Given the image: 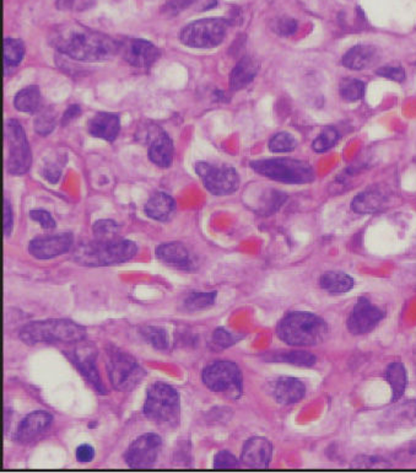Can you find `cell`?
Instances as JSON below:
<instances>
[{
  "mask_svg": "<svg viewBox=\"0 0 416 473\" xmlns=\"http://www.w3.org/2000/svg\"><path fill=\"white\" fill-rule=\"evenodd\" d=\"M143 412L149 421L159 426L178 424L181 417V398L175 387L155 382L147 389Z\"/></svg>",
  "mask_w": 416,
  "mask_h": 473,
  "instance_id": "5b68a950",
  "label": "cell"
},
{
  "mask_svg": "<svg viewBox=\"0 0 416 473\" xmlns=\"http://www.w3.org/2000/svg\"><path fill=\"white\" fill-rule=\"evenodd\" d=\"M14 106L20 112L35 114L41 109V91L36 85L22 88L14 98Z\"/></svg>",
  "mask_w": 416,
  "mask_h": 473,
  "instance_id": "f546056e",
  "label": "cell"
},
{
  "mask_svg": "<svg viewBox=\"0 0 416 473\" xmlns=\"http://www.w3.org/2000/svg\"><path fill=\"white\" fill-rule=\"evenodd\" d=\"M271 362L278 363H287V364L296 365V366H313L317 362V358L313 354L305 352V350H292L285 353H276L269 358Z\"/></svg>",
  "mask_w": 416,
  "mask_h": 473,
  "instance_id": "1f68e13d",
  "label": "cell"
},
{
  "mask_svg": "<svg viewBox=\"0 0 416 473\" xmlns=\"http://www.w3.org/2000/svg\"><path fill=\"white\" fill-rule=\"evenodd\" d=\"M88 130L95 138L115 141L120 134V117L111 112H97L90 118Z\"/></svg>",
  "mask_w": 416,
  "mask_h": 473,
  "instance_id": "44dd1931",
  "label": "cell"
},
{
  "mask_svg": "<svg viewBox=\"0 0 416 473\" xmlns=\"http://www.w3.org/2000/svg\"><path fill=\"white\" fill-rule=\"evenodd\" d=\"M49 41L58 52L81 62L109 61L120 53L122 47V43L112 37L77 22L56 27L51 32Z\"/></svg>",
  "mask_w": 416,
  "mask_h": 473,
  "instance_id": "6da1fadb",
  "label": "cell"
},
{
  "mask_svg": "<svg viewBox=\"0 0 416 473\" xmlns=\"http://www.w3.org/2000/svg\"><path fill=\"white\" fill-rule=\"evenodd\" d=\"M213 342L215 346L220 348H227L236 343V338L234 334L227 332L224 328H218L213 334Z\"/></svg>",
  "mask_w": 416,
  "mask_h": 473,
  "instance_id": "ee69618b",
  "label": "cell"
},
{
  "mask_svg": "<svg viewBox=\"0 0 416 473\" xmlns=\"http://www.w3.org/2000/svg\"><path fill=\"white\" fill-rule=\"evenodd\" d=\"M74 1L75 0H57V8L61 9V10L72 9L74 6Z\"/></svg>",
  "mask_w": 416,
  "mask_h": 473,
  "instance_id": "f907efd6",
  "label": "cell"
},
{
  "mask_svg": "<svg viewBox=\"0 0 416 473\" xmlns=\"http://www.w3.org/2000/svg\"><path fill=\"white\" fill-rule=\"evenodd\" d=\"M157 257L165 265L177 268L191 267V257L187 249L179 242H167L157 249Z\"/></svg>",
  "mask_w": 416,
  "mask_h": 473,
  "instance_id": "d4e9b609",
  "label": "cell"
},
{
  "mask_svg": "<svg viewBox=\"0 0 416 473\" xmlns=\"http://www.w3.org/2000/svg\"><path fill=\"white\" fill-rule=\"evenodd\" d=\"M385 318V312L367 297H360L354 309L349 313L346 327L355 336H362L374 331Z\"/></svg>",
  "mask_w": 416,
  "mask_h": 473,
  "instance_id": "4fadbf2b",
  "label": "cell"
},
{
  "mask_svg": "<svg viewBox=\"0 0 416 473\" xmlns=\"http://www.w3.org/2000/svg\"><path fill=\"white\" fill-rule=\"evenodd\" d=\"M273 458V445L266 437H250L243 445L241 460L248 468H268Z\"/></svg>",
  "mask_w": 416,
  "mask_h": 473,
  "instance_id": "2e32d148",
  "label": "cell"
},
{
  "mask_svg": "<svg viewBox=\"0 0 416 473\" xmlns=\"http://www.w3.org/2000/svg\"><path fill=\"white\" fill-rule=\"evenodd\" d=\"M73 247V235L58 234L42 236L32 240L29 245V252L38 260H49L53 257L67 254Z\"/></svg>",
  "mask_w": 416,
  "mask_h": 473,
  "instance_id": "5bb4252c",
  "label": "cell"
},
{
  "mask_svg": "<svg viewBox=\"0 0 416 473\" xmlns=\"http://www.w3.org/2000/svg\"><path fill=\"white\" fill-rule=\"evenodd\" d=\"M107 371L115 390L128 392L136 389L145 378V371L136 359L117 348L107 352Z\"/></svg>",
  "mask_w": 416,
  "mask_h": 473,
  "instance_id": "ba28073f",
  "label": "cell"
},
{
  "mask_svg": "<svg viewBox=\"0 0 416 473\" xmlns=\"http://www.w3.org/2000/svg\"><path fill=\"white\" fill-rule=\"evenodd\" d=\"M25 57V45L17 38L4 40V72L10 73Z\"/></svg>",
  "mask_w": 416,
  "mask_h": 473,
  "instance_id": "4dcf8cb0",
  "label": "cell"
},
{
  "mask_svg": "<svg viewBox=\"0 0 416 473\" xmlns=\"http://www.w3.org/2000/svg\"><path fill=\"white\" fill-rule=\"evenodd\" d=\"M77 460H78L80 463H89L93 461V458H95V450L94 447L89 445V444H83L77 449Z\"/></svg>",
  "mask_w": 416,
  "mask_h": 473,
  "instance_id": "7dc6e473",
  "label": "cell"
},
{
  "mask_svg": "<svg viewBox=\"0 0 416 473\" xmlns=\"http://www.w3.org/2000/svg\"><path fill=\"white\" fill-rule=\"evenodd\" d=\"M120 52H123V57L130 65L141 69H149L160 57V49L151 42L141 38H133L122 43Z\"/></svg>",
  "mask_w": 416,
  "mask_h": 473,
  "instance_id": "9a60e30c",
  "label": "cell"
},
{
  "mask_svg": "<svg viewBox=\"0 0 416 473\" xmlns=\"http://www.w3.org/2000/svg\"><path fill=\"white\" fill-rule=\"evenodd\" d=\"M138 247L129 240L117 239L109 242L95 241L79 246L74 260L88 267L120 265L131 260L136 255Z\"/></svg>",
  "mask_w": 416,
  "mask_h": 473,
  "instance_id": "277c9868",
  "label": "cell"
},
{
  "mask_svg": "<svg viewBox=\"0 0 416 473\" xmlns=\"http://www.w3.org/2000/svg\"><path fill=\"white\" fill-rule=\"evenodd\" d=\"M80 114H81V109L79 107L78 104H72V106L68 107V109L64 112V116H63L62 118V125H68L72 121L78 118Z\"/></svg>",
  "mask_w": 416,
  "mask_h": 473,
  "instance_id": "681fc988",
  "label": "cell"
},
{
  "mask_svg": "<svg viewBox=\"0 0 416 473\" xmlns=\"http://www.w3.org/2000/svg\"><path fill=\"white\" fill-rule=\"evenodd\" d=\"M20 339L29 346L37 343H78L86 336V329L70 320H43L27 323L21 328Z\"/></svg>",
  "mask_w": 416,
  "mask_h": 473,
  "instance_id": "3957f363",
  "label": "cell"
},
{
  "mask_svg": "<svg viewBox=\"0 0 416 473\" xmlns=\"http://www.w3.org/2000/svg\"><path fill=\"white\" fill-rule=\"evenodd\" d=\"M204 385L218 394L239 397L242 394V373L231 362H215L209 364L202 374Z\"/></svg>",
  "mask_w": 416,
  "mask_h": 473,
  "instance_id": "30bf717a",
  "label": "cell"
},
{
  "mask_svg": "<svg viewBox=\"0 0 416 473\" xmlns=\"http://www.w3.org/2000/svg\"><path fill=\"white\" fill-rule=\"evenodd\" d=\"M377 74L380 77H383L385 79H390L393 82H398L401 83L406 79V70L401 67H383L380 68L377 70Z\"/></svg>",
  "mask_w": 416,
  "mask_h": 473,
  "instance_id": "f6af8a7d",
  "label": "cell"
},
{
  "mask_svg": "<svg viewBox=\"0 0 416 473\" xmlns=\"http://www.w3.org/2000/svg\"><path fill=\"white\" fill-rule=\"evenodd\" d=\"M30 217H31L33 222H37V223L40 224L43 229L52 230L56 228V222H54L52 215L48 213L47 210L33 209V210L30 212Z\"/></svg>",
  "mask_w": 416,
  "mask_h": 473,
  "instance_id": "7bdbcfd3",
  "label": "cell"
},
{
  "mask_svg": "<svg viewBox=\"0 0 416 473\" xmlns=\"http://www.w3.org/2000/svg\"><path fill=\"white\" fill-rule=\"evenodd\" d=\"M120 228L113 220L109 219H101L93 225L95 241L99 242H109L118 239Z\"/></svg>",
  "mask_w": 416,
  "mask_h": 473,
  "instance_id": "d6a6232c",
  "label": "cell"
},
{
  "mask_svg": "<svg viewBox=\"0 0 416 473\" xmlns=\"http://www.w3.org/2000/svg\"><path fill=\"white\" fill-rule=\"evenodd\" d=\"M141 336L154 347V348L166 349L168 347V339L165 329L155 326H145L141 329Z\"/></svg>",
  "mask_w": 416,
  "mask_h": 473,
  "instance_id": "74e56055",
  "label": "cell"
},
{
  "mask_svg": "<svg viewBox=\"0 0 416 473\" xmlns=\"http://www.w3.org/2000/svg\"><path fill=\"white\" fill-rule=\"evenodd\" d=\"M214 467L216 470H226V468L239 467L237 458L229 451H218L214 458Z\"/></svg>",
  "mask_w": 416,
  "mask_h": 473,
  "instance_id": "ab89813d",
  "label": "cell"
},
{
  "mask_svg": "<svg viewBox=\"0 0 416 473\" xmlns=\"http://www.w3.org/2000/svg\"><path fill=\"white\" fill-rule=\"evenodd\" d=\"M297 29H298L297 21L290 17H281L276 21L275 26H274V30L278 35L285 37L292 36L294 33H296Z\"/></svg>",
  "mask_w": 416,
  "mask_h": 473,
  "instance_id": "60d3db41",
  "label": "cell"
},
{
  "mask_svg": "<svg viewBox=\"0 0 416 473\" xmlns=\"http://www.w3.org/2000/svg\"><path fill=\"white\" fill-rule=\"evenodd\" d=\"M6 137L8 141V171L14 176L26 173L31 166V150L27 141L25 130L16 120H8L6 123Z\"/></svg>",
  "mask_w": 416,
  "mask_h": 473,
  "instance_id": "9c48e42d",
  "label": "cell"
},
{
  "mask_svg": "<svg viewBox=\"0 0 416 473\" xmlns=\"http://www.w3.org/2000/svg\"><path fill=\"white\" fill-rule=\"evenodd\" d=\"M72 360L83 378L89 381L90 385L93 386L99 395H104L106 390L99 378V370L96 368V352H94V348L90 346H83L74 349Z\"/></svg>",
  "mask_w": 416,
  "mask_h": 473,
  "instance_id": "e0dca14e",
  "label": "cell"
},
{
  "mask_svg": "<svg viewBox=\"0 0 416 473\" xmlns=\"http://www.w3.org/2000/svg\"><path fill=\"white\" fill-rule=\"evenodd\" d=\"M3 226H4V235L9 236L11 234V230L14 226V214H13V209H11L10 203L8 199L4 201V222H3Z\"/></svg>",
  "mask_w": 416,
  "mask_h": 473,
  "instance_id": "c3c4849f",
  "label": "cell"
},
{
  "mask_svg": "<svg viewBox=\"0 0 416 473\" xmlns=\"http://www.w3.org/2000/svg\"><path fill=\"white\" fill-rule=\"evenodd\" d=\"M53 417L51 413L46 411L32 412L27 414L16 431L15 440L19 442H31L37 435L47 431L52 424Z\"/></svg>",
  "mask_w": 416,
  "mask_h": 473,
  "instance_id": "d6986e66",
  "label": "cell"
},
{
  "mask_svg": "<svg viewBox=\"0 0 416 473\" xmlns=\"http://www.w3.org/2000/svg\"><path fill=\"white\" fill-rule=\"evenodd\" d=\"M195 172L202 180L204 187L214 196H229L239 189V176L234 167L198 162L195 165Z\"/></svg>",
  "mask_w": 416,
  "mask_h": 473,
  "instance_id": "8fae6325",
  "label": "cell"
},
{
  "mask_svg": "<svg viewBox=\"0 0 416 473\" xmlns=\"http://www.w3.org/2000/svg\"><path fill=\"white\" fill-rule=\"evenodd\" d=\"M230 22L225 19H202L188 24L181 31V42L184 46L198 49H210L224 42Z\"/></svg>",
  "mask_w": 416,
  "mask_h": 473,
  "instance_id": "52a82bcc",
  "label": "cell"
},
{
  "mask_svg": "<svg viewBox=\"0 0 416 473\" xmlns=\"http://www.w3.org/2000/svg\"><path fill=\"white\" fill-rule=\"evenodd\" d=\"M385 421L393 428L416 426V400L404 401L385 412Z\"/></svg>",
  "mask_w": 416,
  "mask_h": 473,
  "instance_id": "cb8c5ba5",
  "label": "cell"
},
{
  "mask_svg": "<svg viewBox=\"0 0 416 473\" xmlns=\"http://www.w3.org/2000/svg\"><path fill=\"white\" fill-rule=\"evenodd\" d=\"M259 72V63L255 58L246 56L242 58L230 74V88L232 91H237L246 88L248 84L255 80Z\"/></svg>",
  "mask_w": 416,
  "mask_h": 473,
  "instance_id": "603a6c76",
  "label": "cell"
},
{
  "mask_svg": "<svg viewBox=\"0 0 416 473\" xmlns=\"http://www.w3.org/2000/svg\"><path fill=\"white\" fill-rule=\"evenodd\" d=\"M319 286L323 290L330 294H344L349 293L355 286V281L351 277L343 272H326L321 276Z\"/></svg>",
  "mask_w": 416,
  "mask_h": 473,
  "instance_id": "f1b7e54d",
  "label": "cell"
},
{
  "mask_svg": "<svg viewBox=\"0 0 416 473\" xmlns=\"http://www.w3.org/2000/svg\"><path fill=\"white\" fill-rule=\"evenodd\" d=\"M377 58V51L374 46L359 45L350 48L343 57V64L349 69L361 70L374 64Z\"/></svg>",
  "mask_w": 416,
  "mask_h": 473,
  "instance_id": "4316f807",
  "label": "cell"
},
{
  "mask_svg": "<svg viewBox=\"0 0 416 473\" xmlns=\"http://www.w3.org/2000/svg\"><path fill=\"white\" fill-rule=\"evenodd\" d=\"M385 380L388 381L392 390L390 402L396 403L401 400L408 386V374L403 363H392L385 370Z\"/></svg>",
  "mask_w": 416,
  "mask_h": 473,
  "instance_id": "83f0119b",
  "label": "cell"
},
{
  "mask_svg": "<svg viewBox=\"0 0 416 473\" xmlns=\"http://www.w3.org/2000/svg\"><path fill=\"white\" fill-rule=\"evenodd\" d=\"M271 394L280 405H295L306 395V387L301 380L282 376L271 385Z\"/></svg>",
  "mask_w": 416,
  "mask_h": 473,
  "instance_id": "ffe728a7",
  "label": "cell"
},
{
  "mask_svg": "<svg viewBox=\"0 0 416 473\" xmlns=\"http://www.w3.org/2000/svg\"><path fill=\"white\" fill-rule=\"evenodd\" d=\"M161 445V437L157 434L147 433L145 435H141L130 444L125 455V463L130 468L136 470L152 467Z\"/></svg>",
  "mask_w": 416,
  "mask_h": 473,
  "instance_id": "7c38bea8",
  "label": "cell"
},
{
  "mask_svg": "<svg viewBox=\"0 0 416 473\" xmlns=\"http://www.w3.org/2000/svg\"><path fill=\"white\" fill-rule=\"evenodd\" d=\"M297 144L298 143L294 135L287 132H281L271 138L269 141V149L273 153H287L294 150Z\"/></svg>",
  "mask_w": 416,
  "mask_h": 473,
  "instance_id": "f35d334b",
  "label": "cell"
},
{
  "mask_svg": "<svg viewBox=\"0 0 416 473\" xmlns=\"http://www.w3.org/2000/svg\"><path fill=\"white\" fill-rule=\"evenodd\" d=\"M63 164L61 162H47L42 169V176L47 180L48 183H57L58 180L62 176Z\"/></svg>",
  "mask_w": 416,
  "mask_h": 473,
  "instance_id": "b9f144b4",
  "label": "cell"
},
{
  "mask_svg": "<svg viewBox=\"0 0 416 473\" xmlns=\"http://www.w3.org/2000/svg\"><path fill=\"white\" fill-rule=\"evenodd\" d=\"M175 209H176V203L171 196H168L166 193L157 192L149 198L144 210L149 218L157 220V222H166L171 218Z\"/></svg>",
  "mask_w": 416,
  "mask_h": 473,
  "instance_id": "484cf974",
  "label": "cell"
},
{
  "mask_svg": "<svg viewBox=\"0 0 416 473\" xmlns=\"http://www.w3.org/2000/svg\"><path fill=\"white\" fill-rule=\"evenodd\" d=\"M339 141L338 130L333 127H326L312 143V149L316 153H324L332 149Z\"/></svg>",
  "mask_w": 416,
  "mask_h": 473,
  "instance_id": "d590c367",
  "label": "cell"
},
{
  "mask_svg": "<svg viewBox=\"0 0 416 473\" xmlns=\"http://www.w3.org/2000/svg\"><path fill=\"white\" fill-rule=\"evenodd\" d=\"M329 332L328 325L316 313L294 311L281 318L276 327L278 337L295 347H310L323 342Z\"/></svg>",
  "mask_w": 416,
  "mask_h": 473,
  "instance_id": "7a4b0ae2",
  "label": "cell"
},
{
  "mask_svg": "<svg viewBox=\"0 0 416 473\" xmlns=\"http://www.w3.org/2000/svg\"><path fill=\"white\" fill-rule=\"evenodd\" d=\"M195 0H167L165 6V13L170 15H176L179 11L186 9L189 6H192Z\"/></svg>",
  "mask_w": 416,
  "mask_h": 473,
  "instance_id": "bcb514c9",
  "label": "cell"
},
{
  "mask_svg": "<svg viewBox=\"0 0 416 473\" xmlns=\"http://www.w3.org/2000/svg\"><path fill=\"white\" fill-rule=\"evenodd\" d=\"M250 167L260 176L289 185L311 183L316 178L312 166L308 162L296 159H260L250 162Z\"/></svg>",
  "mask_w": 416,
  "mask_h": 473,
  "instance_id": "8992f818",
  "label": "cell"
},
{
  "mask_svg": "<svg viewBox=\"0 0 416 473\" xmlns=\"http://www.w3.org/2000/svg\"><path fill=\"white\" fill-rule=\"evenodd\" d=\"M339 91L345 101L354 102L364 96L365 84L359 79H345L340 84Z\"/></svg>",
  "mask_w": 416,
  "mask_h": 473,
  "instance_id": "836d02e7",
  "label": "cell"
},
{
  "mask_svg": "<svg viewBox=\"0 0 416 473\" xmlns=\"http://www.w3.org/2000/svg\"><path fill=\"white\" fill-rule=\"evenodd\" d=\"M216 299V293H193L184 302V307L188 311H200L211 307Z\"/></svg>",
  "mask_w": 416,
  "mask_h": 473,
  "instance_id": "8d00e7d4",
  "label": "cell"
},
{
  "mask_svg": "<svg viewBox=\"0 0 416 473\" xmlns=\"http://www.w3.org/2000/svg\"><path fill=\"white\" fill-rule=\"evenodd\" d=\"M149 141V150L147 155L151 162H154L159 167H170L173 162V143L170 135L163 132L161 128L150 130L147 135Z\"/></svg>",
  "mask_w": 416,
  "mask_h": 473,
  "instance_id": "ac0fdd59",
  "label": "cell"
},
{
  "mask_svg": "<svg viewBox=\"0 0 416 473\" xmlns=\"http://www.w3.org/2000/svg\"><path fill=\"white\" fill-rule=\"evenodd\" d=\"M35 130L42 137L51 134L56 127V114L52 109H41L35 120Z\"/></svg>",
  "mask_w": 416,
  "mask_h": 473,
  "instance_id": "e575fe53",
  "label": "cell"
},
{
  "mask_svg": "<svg viewBox=\"0 0 416 473\" xmlns=\"http://www.w3.org/2000/svg\"><path fill=\"white\" fill-rule=\"evenodd\" d=\"M390 196L382 188L372 187L360 193L351 202V209L359 214L377 213L387 207Z\"/></svg>",
  "mask_w": 416,
  "mask_h": 473,
  "instance_id": "7402d4cb",
  "label": "cell"
}]
</instances>
